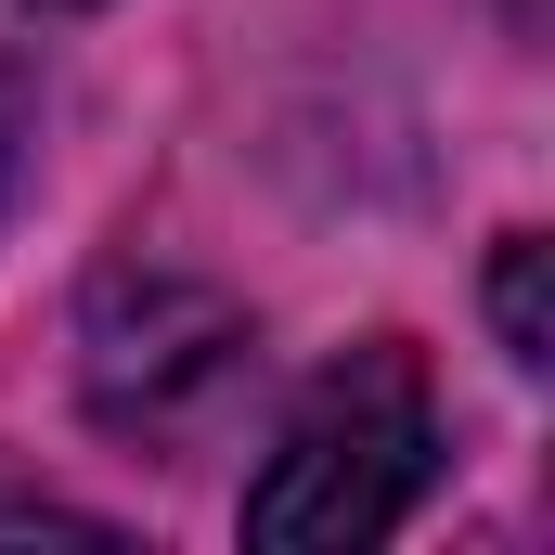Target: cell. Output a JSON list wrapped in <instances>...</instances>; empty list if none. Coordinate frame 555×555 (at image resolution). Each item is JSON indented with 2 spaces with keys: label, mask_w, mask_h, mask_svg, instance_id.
I'll use <instances>...</instances> for the list:
<instances>
[{
  "label": "cell",
  "mask_w": 555,
  "mask_h": 555,
  "mask_svg": "<svg viewBox=\"0 0 555 555\" xmlns=\"http://www.w3.org/2000/svg\"><path fill=\"white\" fill-rule=\"evenodd\" d=\"M439 478V401H426V362L401 336L349 349L297 414H284L272 465L246 478V543L272 555H349L388 543Z\"/></svg>",
  "instance_id": "obj_1"
},
{
  "label": "cell",
  "mask_w": 555,
  "mask_h": 555,
  "mask_svg": "<svg viewBox=\"0 0 555 555\" xmlns=\"http://www.w3.org/2000/svg\"><path fill=\"white\" fill-rule=\"evenodd\" d=\"M233 362H246V323H233L220 297L168 284V272H117L104 310H91V414L130 426V439L194 426L233 388Z\"/></svg>",
  "instance_id": "obj_2"
},
{
  "label": "cell",
  "mask_w": 555,
  "mask_h": 555,
  "mask_svg": "<svg viewBox=\"0 0 555 555\" xmlns=\"http://www.w3.org/2000/svg\"><path fill=\"white\" fill-rule=\"evenodd\" d=\"M543 233H504V259H491V323H504V362L517 375H543L555 362V310H543Z\"/></svg>",
  "instance_id": "obj_3"
},
{
  "label": "cell",
  "mask_w": 555,
  "mask_h": 555,
  "mask_svg": "<svg viewBox=\"0 0 555 555\" xmlns=\"http://www.w3.org/2000/svg\"><path fill=\"white\" fill-rule=\"evenodd\" d=\"M13 130H26V78H13V52H0V181H13Z\"/></svg>",
  "instance_id": "obj_4"
}]
</instances>
